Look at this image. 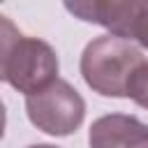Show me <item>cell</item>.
I'll return each instance as SVG.
<instances>
[{"mask_svg":"<svg viewBox=\"0 0 148 148\" xmlns=\"http://www.w3.org/2000/svg\"><path fill=\"white\" fill-rule=\"evenodd\" d=\"M0 79L25 97L42 92L58 81V56L53 46L39 37L21 35L9 18L2 16Z\"/></svg>","mask_w":148,"mask_h":148,"instance_id":"obj_1","label":"cell"},{"mask_svg":"<svg viewBox=\"0 0 148 148\" xmlns=\"http://www.w3.org/2000/svg\"><path fill=\"white\" fill-rule=\"evenodd\" d=\"M141 49L123 37L102 35L86 44L81 53V76L97 95L127 97V81L143 62Z\"/></svg>","mask_w":148,"mask_h":148,"instance_id":"obj_2","label":"cell"},{"mask_svg":"<svg viewBox=\"0 0 148 148\" xmlns=\"http://www.w3.org/2000/svg\"><path fill=\"white\" fill-rule=\"evenodd\" d=\"M25 113L37 130L51 136H67L81 127L86 102L72 83L58 79L42 92L25 97Z\"/></svg>","mask_w":148,"mask_h":148,"instance_id":"obj_3","label":"cell"},{"mask_svg":"<svg viewBox=\"0 0 148 148\" xmlns=\"http://www.w3.org/2000/svg\"><path fill=\"white\" fill-rule=\"evenodd\" d=\"M141 0H92V2H65V9L81 21L102 25L109 35L130 39L134 18L139 14Z\"/></svg>","mask_w":148,"mask_h":148,"instance_id":"obj_4","label":"cell"},{"mask_svg":"<svg viewBox=\"0 0 148 148\" xmlns=\"http://www.w3.org/2000/svg\"><path fill=\"white\" fill-rule=\"evenodd\" d=\"M90 148H148V125L130 113L97 118L88 132Z\"/></svg>","mask_w":148,"mask_h":148,"instance_id":"obj_5","label":"cell"},{"mask_svg":"<svg viewBox=\"0 0 148 148\" xmlns=\"http://www.w3.org/2000/svg\"><path fill=\"white\" fill-rule=\"evenodd\" d=\"M127 97L141 109H148V60H143L132 72L127 81Z\"/></svg>","mask_w":148,"mask_h":148,"instance_id":"obj_6","label":"cell"},{"mask_svg":"<svg viewBox=\"0 0 148 148\" xmlns=\"http://www.w3.org/2000/svg\"><path fill=\"white\" fill-rule=\"evenodd\" d=\"M130 42H136L139 46L148 49V0H141L139 14H136V18H134V25H132Z\"/></svg>","mask_w":148,"mask_h":148,"instance_id":"obj_7","label":"cell"},{"mask_svg":"<svg viewBox=\"0 0 148 148\" xmlns=\"http://www.w3.org/2000/svg\"><path fill=\"white\" fill-rule=\"evenodd\" d=\"M28 148H58V146H53V143H32Z\"/></svg>","mask_w":148,"mask_h":148,"instance_id":"obj_8","label":"cell"}]
</instances>
